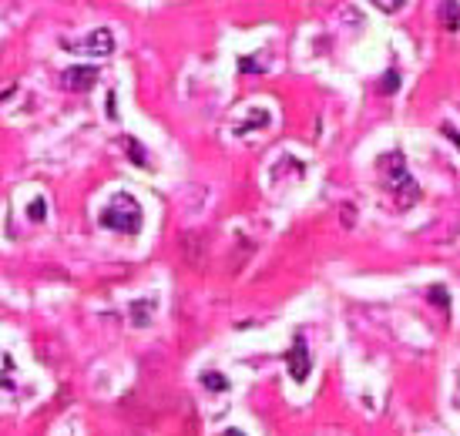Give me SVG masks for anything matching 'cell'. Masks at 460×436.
I'll use <instances>...</instances> for the list:
<instances>
[{"label":"cell","mask_w":460,"mask_h":436,"mask_svg":"<svg viewBox=\"0 0 460 436\" xmlns=\"http://www.w3.org/2000/svg\"><path fill=\"white\" fill-rule=\"evenodd\" d=\"M101 225L104 229H118V231H138L141 229V208L131 195H118L111 205L101 212Z\"/></svg>","instance_id":"obj_1"},{"label":"cell","mask_w":460,"mask_h":436,"mask_svg":"<svg viewBox=\"0 0 460 436\" xmlns=\"http://www.w3.org/2000/svg\"><path fill=\"white\" fill-rule=\"evenodd\" d=\"M67 51H81V54H98V57H108V54L115 51V38H111V30H94L88 34L84 40H67Z\"/></svg>","instance_id":"obj_2"},{"label":"cell","mask_w":460,"mask_h":436,"mask_svg":"<svg viewBox=\"0 0 460 436\" xmlns=\"http://www.w3.org/2000/svg\"><path fill=\"white\" fill-rule=\"evenodd\" d=\"M309 349H306V339H296L293 343V352L286 356V366H289V372H293V379L296 383H306V376H309Z\"/></svg>","instance_id":"obj_3"},{"label":"cell","mask_w":460,"mask_h":436,"mask_svg":"<svg viewBox=\"0 0 460 436\" xmlns=\"http://www.w3.org/2000/svg\"><path fill=\"white\" fill-rule=\"evenodd\" d=\"M94 81H98V67H71V71H64V88L71 91H91Z\"/></svg>","instance_id":"obj_4"},{"label":"cell","mask_w":460,"mask_h":436,"mask_svg":"<svg viewBox=\"0 0 460 436\" xmlns=\"http://www.w3.org/2000/svg\"><path fill=\"white\" fill-rule=\"evenodd\" d=\"M202 386H208L212 393H222V389H229L225 376H218V372H202Z\"/></svg>","instance_id":"obj_5"},{"label":"cell","mask_w":460,"mask_h":436,"mask_svg":"<svg viewBox=\"0 0 460 436\" xmlns=\"http://www.w3.org/2000/svg\"><path fill=\"white\" fill-rule=\"evenodd\" d=\"M440 21H444V24H447L450 30H454V27H457V4H454V0H450V4H444V7H440Z\"/></svg>","instance_id":"obj_6"},{"label":"cell","mask_w":460,"mask_h":436,"mask_svg":"<svg viewBox=\"0 0 460 436\" xmlns=\"http://www.w3.org/2000/svg\"><path fill=\"white\" fill-rule=\"evenodd\" d=\"M376 7H380V11H400V7H403V0H393V4H390V0H380Z\"/></svg>","instance_id":"obj_7"},{"label":"cell","mask_w":460,"mask_h":436,"mask_svg":"<svg viewBox=\"0 0 460 436\" xmlns=\"http://www.w3.org/2000/svg\"><path fill=\"white\" fill-rule=\"evenodd\" d=\"M225 436H242V433H225Z\"/></svg>","instance_id":"obj_8"}]
</instances>
